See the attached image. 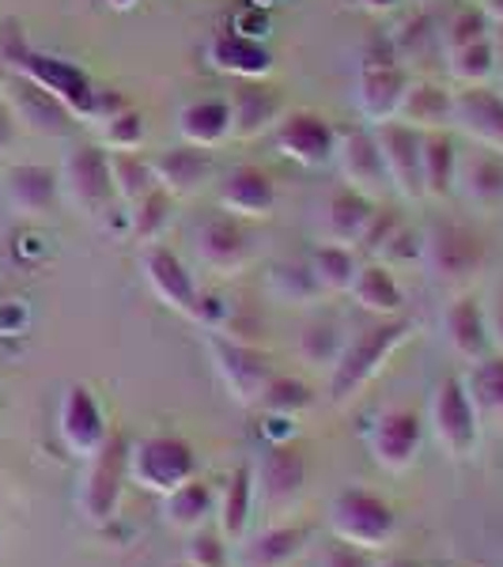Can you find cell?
Segmentation results:
<instances>
[{
    "label": "cell",
    "instance_id": "cell-1",
    "mask_svg": "<svg viewBox=\"0 0 503 567\" xmlns=\"http://www.w3.org/2000/svg\"><path fill=\"white\" fill-rule=\"evenodd\" d=\"M413 337V322L409 318H379V326L360 329L356 337L345 341L341 360L329 371V398L337 405H349L352 398H360V390L390 363L401 344Z\"/></svg>",
    "mask_w": 503,
    "mask_h": 567
},
{
    "label": "cell",
    "instance_id": "cell-2",
    "mask_svg": "<svg viewBox=\"0 0 503 567\" xmlns=\"http://www.w3.org/2000/svg\"><path fill=\"white\" fill-rule=\"evenodd\" d=\"M4 61L16 76H23V80H31V84H39L42 91H50V95L58 99V103L65 106L76 122H91V110H95V99H99V84L76 65V61L58 58V53H42L27 42L8 45Z\"/></svg>",
    "mask_w": 503,
    "mask_h": 567
},
{
    "label": "cell",
    "instance_id": "cell-3",
    "mask_svg": "<svg viewBox=\"0 0 503 567\" xmlns=\"http://www.w3.org/2000/svg\"><path fill=\"white\" fill-rule=\"evenodd\" d=\"M420 261H424L428 280L439 288H465L484 269L489 254L478 231H470L459 219H435L424 231L420 246Z\"/></svg>",
    "mask_w": 503,
    "mask_h": 567
},
{
    "label": "cell",
    "instance_id": "cell-4",
    "mask_svg": "<svg viewBox=\"0 0 503 567\" xmlns=\"http://www.w3.org/2000/svg\"><path fill=\"white\" fill-rule=\"evenodd\" d=\"M329 529L337 542L382 553L398 537V515L387 499L368 488H341L329 499Z\"/></svg>",
    "mask_w": 503,
    "mask_h": 567
},
{
    "label": "cell",
    "instance_id": "cell-5",
    "mask_svg": "<svg viewBox=\"0 0 503 567\" xmlns=\"http://www.w3.org/2000/svg\"><path fill=\"white\" fill-rule=\"evenodd\" d=\"M130 484V443L122 435H106V443L84 465L76 507L91 526H106L117 515V503Z\"/></svg>",
    "mask_w": 503,
    "mask_h": 567
},
{
    "label": "cell",
    "instance_id": "cell-6",
    "mask_svg": "<svg viewBox=\"0 0 503 567\" xmlns=\"http://www.w3.org/2000/svg\"><path fill=\"white\" fill-rule=\"evenodd\" d=\"M428 424H432V435L446 458H454V462L473 458L478 439H481V413H478V405H473L470 390H465V379L446 374V379L439 382L432 393Z\"/></svg>",
    "mask_w": 503,
    "mask_h": 567
},
{
    "label": "cell",
    "instance_id": "cell-7",
    "mask_svg": "<svg viewBox=\"0 0 503 567\" xmlns=\"http://www.w3.org/2000/svg\"><path fill=\"white\" fill-rule=\"evenodd\" d=\"M61 205H69L76 216H103L114 205V182H110V159L99 144H76L58 167Z\"/></svg>",
    "mask_w": 503,
    "mask_h": 567
},
{
    "label": "cell",
    "instance_id": "cell-8",
    "mask_svg": "<svg viewBox=\"0 0 503 567\" xmlns=\"http://www.w3.org/2000/svg\"><path fill=\"white\" fill-rule=\"evenodd\" d=\"M205 349L227 393H232L243 409H258L265 386H269L273 374H277L269 355L261 349H254L250 341H239V337H227V333H205Z\"/></svg>",
    "mask_w": 503,
    "mask_h": 567
},
{
    "label": "cell",
    "instance_id": "cell-9",
    "mask_svg": "<svg viewBox=\"0 0 503 567\" xmlns=\"http://www.w3.org/2000/svg\"><path fill=\"white\" fill-rule=\"evenodd\" d=\"M197 473L194 446L178 435H148L130 446V481L144 492L167 496L178 484H186Z\"/></svg>",
    "mask_w": 503,
    "mask_h": 567
},
{
    "label": "cell",
    "instance_id": "cell-10",
    "mask_svg": "<svg viewBox=\"0 0 503 567\" xmlns=\"http://www.w3.org/2000/svg\"><path fill=\"white\" fill-rule=\"evenodd\" d=\"M194 258L216 277H239L254 261V243L243 219L213 213L194 227Z\"/></svg>",
    "mask_w": 503,
    "mask_h": 567
},
{
    "label": "cell",
    "instance_id": "cell-11",
    "mask_svg": "<svg viewBox=\"0 0 503 567\" xmlns=\"http://www.w3.org/2000/svg\"><path fill=\"white\" fill-rule=\"evenodd\" d=\"M420 446H424V420H420L417 409L409 405L382 409V416L374 420L368 435V451L374 465L387 473H406L417 465Z\"/></svg>",
    "mask_w": 503,
    "mask_h": 567
},
{
    "label": "cell",
    "instance_id": "cell-12",
    "mask_svg": "<svg viewBox=\"0 0 503 567\" xmlns=\"http://www.w3.org/2000/svg\"><path fill=\"white\" fill-rule=\"evenodd\" d=\"M409 76L406 69L398 65L394 53H363L360 65H356V84H352V95H356V110L368 117L371 125L379 122H390L398 114V103H401V91H406Z\"/></svg>",
    "mask_w": 503,
    "mask_h": 567
},
{
    "label": "cell",
    "instance_id": "cell-13",
    "mask_svg": "<svg viewBox=\"0 0 503 567\" xmlns=\"http://www.w3.org/2000/svg\"><path fill=\"white\" fill-rule=\"evenodd\" d=\"M273 144H277V152L285 155V159L315 171V167L333 163L337 130L318 110H291V114L280 117L277 130H273Z\"/></svg>",
    "mask_w": 503,
    "mask_h": 567
},
{
    "label": "cell",
    "instance_id": "cell-14",
    "mask_svg": "<svg viewBox=\"0 0 503 567\" xmlns=\"http://www.w3.org/2000/svg\"><path fill=\"white\" fill-rule=\"evenodd\" d=\"M374 144H379L382 167H387L390 189L401 200H424V175H420V133L401 125L398 117L371 125Z\"/></svg>",
    "mask_w": 503,
    "mask_h": 567
},
{
    "label": "cell",
    "instance_id": "cell-15",
    "mask_svg": "<svg viewBox=\"0 0 503 567\" xmlns=\"http://www.w3.org/2000/svg\"><path fill=\"white\" fill-rule=\"evenodd\" d=\"M0 99H4L16 130H27L34 136H65L72 130V122H76L50 91H42L39 84H31V80H23V76H16V72L0 84Z\"/></svg>",
    "mask_w": 503,
    "mask_h": 567
},
{
    "label": "cell",
    "instance_id": "cell-16",
    "mask_svg": "<svg viewBox=\"0 0 503 567\" xmlns=\"http://www.w3.org/2000/svg\"><path fill=\"white\" fill-rule=\"evenodd\" d=\"M141 272H144V284L152 288V296L160 299L163 307H171L182 318H194L201 288L194 284V272L186 269V261H182L171 246H163V243L141 246Z\"/></svg>",
    "mask_w": 503,
    "mask_h": 567
},
{
    "label": "cell",
    "instance_id": "cell-17",
    "mask_svg": "<svg viewBox=\"0 0 503 567\" xmlns=\"http://www.w3.org/2000/svg\"><path fill=\"white\" fill-rule=\"evenodd\" d=\"M58 435H61V443H65V451L76 454L80 462H88L110 435L103 405H99L95 393H91L88 386H80V382L76 386H69L65 398H61Z\"/></svg>",
    "mask_w": 503,
    "mask_h": 567
},
{
    "label": "cell",
    "instance_id": "cell-18",
    "mask_svg": "<svg viewBox=\"0 0 503 567\" xmlns=\"http://www.w3.org/2000/svg\"><path fill=\"white\" fill-rule=\"evenodd\" d=\"M333 163H337V171H341L345 186L356 189V194L379 200L390 189L387 167H382V155H379V144H374L371 130H360V125H356V130L337 133Z\"/></svg>",
    "mask_w": 503,
    "mask_h": 567
},
{
    "label": "cell",
    "instance_id": "cell-19",
    "mask_svg": "<svg viewBox=\"0 0 503 567\" xmlns=\"http://www.w3.org/2000/svg\"><path fill=\"white\" fill-rule=\"evenodd\" d=\"M216 205L235 219H269L277 213V182L254 163H243L227 171L216 186Z\"/></svg>",
    "mask_w": 503,
    "mask_h": 567
},
{
    "label": "cell",
    "instance_id": "cell-20",
    "mask_svg": "<svg viewBox=\"0 0 503 567\" xmlns=\"http://www.w3.org/2000/svg\"><path fill=\"white\" fill-rule=\"evenodd\" d=\"M227 106H232V141H258L285 117V99L265 80H239Z\"/></svg>",
    "mask_w": 503,
    "mask_h": 567
},
{
    "label": "cell",
    "instance_id": "cell-21",
    "mask_svg": "<svg viewBox=\"0 0 503 567\" xmlns=\"http://www.w3.org/2000/svg\"><path fill=\"white\" fill-rule=\"evenodd\" d=\"M152 175H155V186L167 189L171 197L182 200V197H194L208 182L216 178V163H213V152L205 148H194V144H178V148H163L152 155Z\"/></svg>",
    "mask_w": 503,
    "mask_h": 567
},
{
    "label": "cell",
    "instance_id": "cell-22",
    "mask_svg": "<svg viewBox=\"0 0 503 567\" xmlns=\"http://www.w3.org/2000/svg\"><path fill=\"white\" fill-rule=\"evenodd\" d=\"M307 484V458L291 443H273L254 465V492L265 507H285L304 492Z\"/></svg>",
    "mask_w": 503,
    "mask_h": 567
},
{
    "label": "cell",
    "instance_id": "cell-23",
    "mask_svg": "<svg viewBox=\"0 0 503 567\" xmlns=\"http://www.w3.org/2000/svg\"><path fill=\"white\" fill-rule=\"evenodd\" d=\"M454 130L478 148L503 155V99L489 87L454 91Z\"/></svg>",
    "mask_w": 503,
    "mask_h": 567
},
{
    "label": "cell",
    "instance_id": "cell-24",
    "mask_svg": "<svg viewBox=\"0 0 503 567\" xmlns=\"http://www.w3.org/2000/svg\"><path fill=\"white\" fill-rule=\"evenodd\" d=\"M205 58L216 72L235 80H265L277 65L269 45L243 31H216L205 45Z\"/></svg>",
    "mask_w": 503,
    "mask_h": 567
},
{
    "label": "cell",
    "instance_id": "cell-25",
    "mask_svg": "<svg viewBox=\"0 0 503 567\" xmlns=\"http://www.w3.org/2000/svg\"><path fill=\"white\" fill-rule=\"evenodd\" d=\"M307 526L299 523H277L265 526L261 534L243 537L232 553V567H291L307 553Z\"/></svg>",
    "mask_w": 503,
    "mask_h": 567
},
{
    "label": "cell",
    "instance_id": "cell-26",
    "mask_svg": "<svg viewBox=\"0 0 503 567\" xmlns=\"http://www.w3.org/2000/svg\"><path fill=\"white\" fill-rule=\"evenodd\" d=\"M398 122L417 133H451L454 130V91L435 80H409L398 103Z\"/></svg>",
    "mask_w": 503,
    "mask_h": 567
},
{
    "label": "cell",
    "instance_id": "cell-27",
    "mask_svg": "<svg viewBox=\"0 0 503 567\" xmlns=\"http://www.w3.org/2000/svg\"><path fill=\"white\" fill-rule=\"evenodd\" d=\"M4 197H8V208H12V213H20V216H27V219L50 216L53 208L61 205L58 171L42 167V163H20V167L8 171Z\"/></svg>",
    "mask_w": 503,
    "mask_h": 567
},
{
    "label": "cell",
    "instance_id": "cell-28",
    "mask_svg": "<svg viewBox=\"0 0 503 567\" xmlns=\"http://www.w3.org/2000/svg\"><path fill=\"white\" fill-rule=\"evenodd\" d=\"M454 194L478 213H500L503 208V155L496 152H473L459 159V178H454Z\"/></svg>",
    "mask_w": 503,
    "mask_h": 567
},
{
    "label": "cell",
    "instance_id": "cell-29",
    "mask_svg": "<svg viewBox=\"0 0 503 567\" xmlns=\"http://www.w3.org/2000/svg\"><path fill=\"white\" fill-rule=\"evenodd\" d=\"M443 333L454 355H462L465 363H478L484 355H492L489 341V322H484V303L473 296H459L443 315Z\"/></svg>",
    "mask_w": 503,
    "mask_h": 567
},
{
    "label": "cell",
    "instance_id": "cell-30",
    "mask_svg": "<svg viewBox=\"0 0 503 567\" xmlns=\"http://www.w3.org/2000/svg\"><path fill=\"white\" fill-rule=\"evenodd\" d=\"M254 503H258V492H254V465H239V470H232V477L224 481V488L216 492V529L227 537V545H239L246 537Z\"/></svg>",
    "mask_w": 503,
    "mask_h": 567
},
{
    "label": "cell",
    "instance_id": "cell-31",
    "mask_svg": "<svg viewBox=\"0 0 503 567\" xmlns=\"http://www.w3.org/2000/svg\"><path fill=\"white\" fill-rule=\"evenodd\" d=\"M178 136L182 144L216 152L232 141V106L227 99H194L178 110Z\"/></svg>",
    "mask_w": 503,
    "mask_h": 567
},
{
    "label": "cell",
    "instance_id": "cell-32",
    "mask_svg": "<svg viewBox=\"0 0 503 567\" xmlns=\"http://www.w3.org/2000/svg\"><path fill=\"white\" fill-rule=\"evenodd\" d=\"M374 208H379V200L356 194V189H337V194H329L326 200V243H337V246H360L363 231H368Z\"/></svg>",
    "mask_w": 503,
    "mask_h": 567
},
{
    "label": "cell",
    "instance_id": "cell-33",
    "mask_svg": "<svg viewBox=\"0 0 503 567\" xmlns=\"http://www.w3.org/2000/svg\"><path fill=\"white\" fill-rule=\"evenodd\" d=\"M459 144L451 133H420V175H424V197L446 200L454 197V178H459Z\"/></svg>",
    "mask_w": 503,
    "mask_h": 567
},
{
    "label": "cell",
    "instance_id": "cell-34",
    "mask_svg": "<svg viewBox=\"0 0 503 567\" xmlns=\"http://www.w3.org/2000/svg\"><path fill=\"white\" fill-rule=\"evenodd\" d=\"M349 296L374 318H398L401 307H406V291H401L398 277L390 272V265L382 261H368L356 269Z\"/></svg>",
    "mask_w": 503,
    "mask_h": 567
},
{
    "label": "cell",
    "instance_id": "cell-35",
    "mask_svg": "<svg viewBox=\"0 0 503 567\" xmlns=\"http://www.w3.org/2000/svg\"><path fill=\"white\" fill-rule=\"evenodd\" d=\"M213 515H216V488L208 481L189 477L186 484H178L175 492L163 496V523L178 529V534L205 529Z\"/></svg>",
    "mask_w": 503,
    "mask_h": 567
},
{
    "label": "cell",
    "instance_id": "cell-36",
    "mask_svg": "<svg viewBox=\"0 0 503 567\" xmlns=\"http://www.w3.org/2000/svg\"><path fill=\"white\" fill-rule=\"evenodd\" d=\"M265 291L280 307H307L315 299H322V288H318L307 261H277L265 272Z\"/></svg>",
    "mask_w": 503,
    "mask_h": 567
},
{
    "label": "cell",
    "instance_id": "cell-37",
    "mask_svg": "<svg viewBox=\"0 0 503 567\" xmlns=\"http://www.w3.org/2000/svg\"><path fill=\"white\" fill-rule=\"evenodd\" d=\"M345 329L333 322V318H315L299 329V341H296V355L315 371H333V363L341 360L345 352Z\"/></svg>",
    "mask_w": 503,
    "mask_h": 567
},
{
    "label": "cell",
    "instance_id": "cell-38",
    "mask_svg": "<svg viewBox=\"0 0 503 567\" xmlns=\"http://www.w3.org/2000/svg\"><path fill=\"white\" fill-rule=\"evenodd\" d=\"M307 265H310V272H315L322 296H345V291L352 288V280H356V269H360L352 246H337V243L315 246Z\"/></svg>",
    "mask_w": 503,
    "mask_h": 567
},
{
    "label": "cell",
    "instance_id": "cell-39",
    "mask_svg": "<svg viewBox=\"0 0 503 567\" xmlns=\"http://www.w3.org/2000/svg\"><path fill=\"white\" fill-rule=\"evenodd\" d=\"M446 72H451V80H454V84H462V87H484L500 72L496 42L481 39L473 45H462V50L446 53Z\"/></svg>",
    "mask_w": 503,
    "mask_h": 567
},
{
    "label": "cell",
    "instance_id": "cell-40",
    "mask_svg": "<svg viewBox=\"0 0 503 567\" xmlns=\"http://www.w3.org/2000/svg\"><path fill=\"white\" fill-rule=\"evenodd\" d=\"M110 159V182H114V200H122L125 208H133L144 194L155 189L152 163L136 152H106Z\"/></svg>",
    "mask_w": 503,
    "mask_h": 567
},
{
    "label": "cell",
    "instance_id": "cell-41",
    "mask_svg": "<svg viewBox=\"0 0 503 567\" xmlns=\"http://www.w3.org/2000/svg\"><path fill=\"white\" fill-rule=\"evenodd\" d=\"M171 216H175V197L167 189L155 186L152 194H144L136 205L130 208V227H133V239L141 246H152V243H163L171 227Z\"/></svg>",
    "mask_w": 503,
    "mask_h": 567
},
{
    "label": "cell",
    "instance_id": "cell-42",
    "mask_svg": "<svg viewBox=\"0 0 503 567\" xmlns=\"http://www.w3.org/2000/svg\"><path fill=\"white\" fill-rule=\"evenodd\" d=\"M465 390H470L478 413L503 416V352H492L473 363L470 379H465Z\"/></svg>",
    "mask_w": 503,
    "mask_h": 567
},
{
    "label": "cell",
    "instance_id": "cell-43",
    "mask_svg": "<svg viewBox=\"0 0 503 567\" xmlns=\"http://www.w3.org/2000/svg\"><path fill=\"white\" fill-rule=\"evenodd\" d=\"M315 401V393L304 379H291V374H273V382L265 386L258 409L265 416H285V420H296L304 409Z\"/></svg>",
    "mask_w": 503,
    "mask_h": 567
},
{
    "label": "cell",
    "instance_id": "cell-44",
    "mask_svg": "<svg viewBox=\"0 0 503 567\" xmlns=\"http://www.w3.org/2000/svg\"><path fill=\"white\" fill-rule=\"evenodd\" d=\"M99 133V148L106 152H141L144 136H148V125H144V114L133 106L117 110L114 117H106L103 125H95Z\"/></svg>",
    "mask_w": 503,
    "mask_h": 567
},
{
    "label": "cell",
    "instance_id": "cell-45",
    "mask_svg": "<svg viewBox=\"0 0 503 567\" xmlns=\"http://www.w3.org/2000/svg\"><path fill=\"white\" fill-rule=\"evenodd\" d=\"M481 39H492V23H489V16L473 4L446 16V23L439 27V45H443V53H454V50H462V45H473Z\"/></svg>",
    "mask_w": 503,
    "mask_h": 567
},
{
    "label": "cell",
    "instance_id": "cell-46",
    "mask_svg": "<svg viewBox=\"0 0 503 567\" xmlns=\"http://www.w3.org/2000/svg\"><path fill=\"white\" fill-rule=\"evenodd\" d=\"M186 564L194 567H232V545L219 529H194L186 545Z\"/></svg>",
    "mask_w": 503,
    "mask_h": 567
},
{
    "label": "cell",
    "instance_id": "cell-47",
    "mask_svg": "<svg viewBox=\"0 0 503 567\" xmlns=\"http://www.w3.org/2000/svg\"><path fill=\"white\" fill-rule=\"evenodd\" d=\"M406 224V219H401V213H394V208H374V216H371V224H368V231H363V239H360V246H356V250H363V254H379L382 246L390 243V235L398 231V227Z\"/></svg>",
    "mask_w": 503,
    "mask_h": 567
},
{
    "label": "cell",
    "instance_id": "cell-48",
    "mask_svg": "<svg viewBox=\"0 0 503 567\" xmlns=\"http://www.w3.org/2000/svg\"><path fill=\"white\" fill-rule=\"evenodd\" d=\"M420 246H424V231H409L406 224L390 235V243L374 254V261L390 265V261H409V258H420Z\"/></svg>",
    "mask_w": 503,
    "mask_h": 567
},
{
    "label": "cell",
    "instance_id": "cell-49",
    "mask_svg": "<svg viewBox=\"0 0 503 567\" xmlns=\"http://www.w3.org/2000/svg\"><path fill=\"white\" fill-rule=\"evenodd\" d=\"M374 553H368V548H356V545H345L333 537V545L322 548V556H318L315 567H374L371 560Z\"/></svg>",
    "mask_w": 503,
    "mask_h": 567
},
{
    "label": "cell",
    "instance_id": "cell-50",
    "mask_svg": "<svg viewBox=\"0 0 503 567\" xmlns=\"http://www.w3.org/2000/svg\"><path fill=\"white\" fill-rule=\"evenodd\" d=\"M484 322H489V341L492 352H503V284L492 291V299L484 303Z\"/></svg>",
    "mask_w": 503,
    "mask_h": 567
},
{
    "label": "cell",
    "instance_id": "cell-51",
    "mask_svg": "<svg viewBox=\"0 0 503 567\" xmlns=\"http://www.w3.org/2000/svg\"><path fill=\"white\" fill-rule=\"evenodd\" d=\"M12 141H16V122H12V114H8L4 99H0V155L12 148Z\"/></svg>",
    "mask_w": 503,
    "mask_h": 567
},
{
    "label": "cell",
    "instance_id": "cell-52",
    "mask_svg": "<svg viewBox=\"0 0 503 567\" xmlns=\"http://www.w3.org/2000/svg\"><path fill=\"white\" fill-rule=\"evenodd\" d=\"M481 12L489 16V23L503 27V0H481Z\"/></svg>",
    "mask_w": 503,
    "mask_h": 567
},
{
    "label": "cell",
    "instance_id": "cell-53",
    "mask_svg": "<svg viewBox=\"0 0 503 567\" xmlns=\"http://www.w3.org/2000/svg\"><path fill=\"white\" fill-rule=\"evenodd\" d=\"M398 4H401V0H360V8H368V12H374V16L394 12Z\"/></svg>",
    "mask_w": 503,
    "mask_h": 567
},
{
    "label": "cell",
    "instance_id": "cell-54",
    "mask_svg": "<svg viewBox=\"0 0 503 567\" xmlns=\"http://www.w3.org/2000/svg\"><path fill=\"white\" fill-rule=\"evenodd\" d=\"M110 8H117V12H130V8H136V0H106Z\"/></svg>",
    "mask_w": 503,
    "mask_h": 567
},
{
    "label": "cell",
    "instance_id": "cell-55",
    "mask_svg": "<svg viewBox=\"0 0 503 567\" xmlns=\"http://www.w3.org/2000/svg\"><path fill=\"white\" fill-rule=\"evenodd\" d=\"M171 567H194V564H186V560H182V564H171Z\"/></svg>",
    "mask_w": 503,
    "mask_h": 567
},
{
    "label": "cell",
    "instance_id": "cell-56",
    "mask_svg": "<svg viewBox=\"0 0 503 567\" xmlns=\"http://www.w3.org/2000/svg\"><path fill=\"white\" fill-rule=\"evenodd\" d=\"M496 95H500V99H503V80H500V87H496Z\"/></svg>",
    "mask_w": 503,
    "mask_h": 567
},
{
    "label": "cell",
    "instance_id": "cell-57",
    "mask_svg": "<svg viewBox=\"0 0 503 567\" xmlns=\"http://www.w3.org/2000/svg\"><path fill=\"white\" fill-rule=\"evenodd\" d=\"M398 567H417V564H398Z\"/></svg>",
    "mask_w": 503,
    "mask_h": 567
},
{
    "label": "cell",
    "instance_id": "cell-58",
    "mask_svg": "<svg viewBox=\"0 0 503 567\" xmlns=\"http://www.w3.org/2000/svg\"><path fill=\"white\" fill-rule=\"evenodd\" d=\"M470 4H473V0H470Z\"/></svg>",
    "mask_w": 503,
    "mask_h": 567
}]
</instances>
